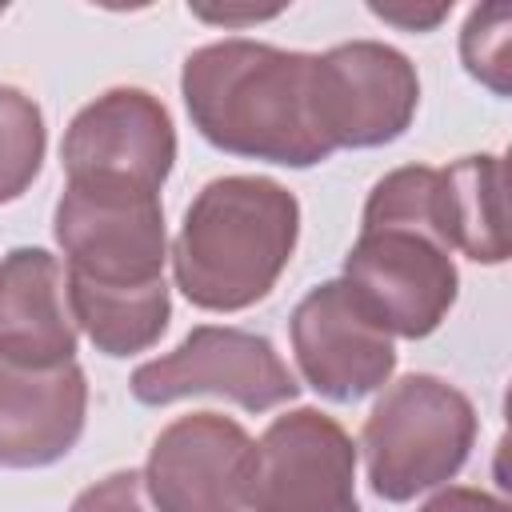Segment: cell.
<instances>
[{
    "mask_svg": "<svg viewBox=\"0 0 512 512\" xmlns=\"http://www.w3.org/2000/svg\"><path fill=\"white\" fill-rule=\"evenodd\" d=\"M180 96L192 128L220 152L280 168L332 156L312 120V52L228 36L188 52Z\"/></svg>",
    "mask_w": 512,
    "mask_h": 512,
    "instance_id": "cell-1",
    "label": "cell"
},
{
    "mask_svg": "<svg viewBox=\"0 0 512 512\" xmlns=\"http://www.w3.org/2000/svg\"><path fill=\"white\" fill-rule=\"evenodd\" d=\"M300 240V200L272 176H216L184 208L172 276L204 312L260 304Z\"/></svg>",
    "mask_w": 512,
    "mask_h": 512,
    "instance_id": "cell-2",
    "label": "cell"
},
{
    "mask_svg": "<svg viewBox=\"0 0 512 512\" xmlns=\"http://www.w3.org/2000/svg\"><path fill=\"white\" fill-rule=\"evenodd\" d=\"M64 280L100 292L164 284L168 232L156 188L116 176H68L52 212Z\"/></svg>",
    "mask_w": 512,
    "mask_h": 512,
    "instance_id": "cell-3",
    "label": "cell"
},
{
    "mask_svg": "<svg viewBox=\"0 0 512 512\" xmlns=\"http://www.w3.org/2000/svg\"><path fill=\"white\" fill-rule=\"evenodd\" d=\"M476 428V408L456 384L432 372L400 376L380 392L360 432L368 488L388 504H404L448 484L468 464Z\"/></svg>",
    "mask_w": 512,
    "mask_h": 512,
    "instance_id": "cell-4",
    "label": "cell"
},
{
    "mask_svg": "<svg viewBox=\"0 0 512 512\" xmlns=\"http://www.w3.org/2000/svg\"><path fill=\"white\" fill-rule=\"evenodd\" d=\"M420 108L416 64L384 40H348L312 52V120L340 148H384L408 132Z\"/></svg>",
    "mask_w": 512,
    "mask_h": 512,
    "instance_id": "cell-5",
    "label": "cell"
},
{
    "mask_svg": "<svg viewBox=\"0 0 512 512\" xmlns=\"http://www.w3.org/2000/svg\"><path fill=\"white\" fill-rule=\"evenodd\" d=\"M340 280L388 336L404 340L432 336L460 296L452 252L408 224L360 228L356 244L344 256Z\"/></svg>",
    "mask_w": 512,
    "mask_h": 512,
    "instance_id": "cell-6",
    "label": "cell"
},
{
    "mask_svg": "<svg viewBox=\"0 0 512 512\" xmlns=\"http://www.w3.org/2000/svg\"><path fill=\"white\" fill-rule=\"evenodd\" d=\"M128 388L148 408H164L188 396H220L244 412H268L300 396L296 376L268 336L224 324L192 328L168 356L144 360Z\"/></svg>",
    "mask_w": 512,
    "mask_h": 512,
    "instance_id": "cell-7",
    "label": "cell"
},
{
    "mask_svg": "<svg viewBox=\"0 0 512 512\" xmlns=\"http://www.w3.org/2000/svg\"><path fill=\"white\" fill-rule=\"evenodd\" d=\"M248 512H360L356 444L320 408L276 416L256 440Z\"/></svg>",
    "mask_w": 512,
    "mask_h": 512,
    "instance_id": "cell-8",
    "label": "cell"
},
{
    "mask_svg": "<svg viewBox=\"0 0 512 512\" xmlns=\"http://www.w3.org/2000/svg\"><path fill=\"white\" fill-rule=\"evenodd\" d=\"M256 440L220 412L176 416L148 448L144 492L156 512H248Z\"/></svg>",
    "mask_w": 512,
    "mask_h": 512,
    "instance_id": "cell-9",
    "label": "cell"
},
{
    "mask_svg": "<svg viewBox=\"0 0 512 512\" xmlns=\"http://www.w3.org/2000/svg\"><path fill=\"white\" fill-rule=\"evenodd\" d=\"M288 336L304 384L332 404H356L396 372L392 336L364 312L344 280L316 284L292 308Z\"/></svg>",
    "mask_w": 512,
    "mask_h": 512,
    "instance_id": "cell-10",
    "label": "cell"
},
{
    "mask_svg": "<svg viewBox=\"0 0 512 512\" xmlns=\"http://www.w3.org/2000/svg\"><path fill=\"white\" fill-rule=\"evenodd\" d=\"M60 160L68 176H116L160 192L176 164V128L148 88H108L72 116Z\"/></svg>",
    "mask_w": 512,
    "mask_h": 512,
    "instance_id": "cell-11",
    "label": "cell"
},
{
    "mask_svg": "<svg viewBox=\"0 0 512 512\" xmlns=\"http://www.w3.org/2000/svg\"><path fill=\"white\" fill-rule=\"evenodd\" d=\"M88 420V380L76 360L24 368L0 360V468H48L64 460Z\"/></svg>",
    "mask_w": 512,
    "mask_h": 512,
    "instance_id": "cell-12",
    "label": "cell"
},
{
    "mask_svg": "<svg viewBox=\"0 0 512 512\" xmlns=\"http://www.w3.org/2000/svg\"><path fill=\"white\" fill-rule=\"evenodd\" d=\"M0 360L24 368L76 360L64 264L48 248H12L0 260Z\"/></svg>",
    "mask_w": 512,
    "mask_h": 512,
    "instance_id": "cell-13",
    "label": "cell"
},
{
    "mask_svg": "<svg viewBox=\"0 0 512 512\" xmlns=\"http://www.w3.org/2000/svg\"><path fill=\"white\" fill-rule=\"evenodd\" d=\"M432 232L448 252H464L476 264H504L508 260L504 160L496 152L460 156V160L436 168Z\"/></svg>",
    "mask_w": 512,
    "mask_h": 512,
    "instance_id": "cell-14",
    "label": "cell"
},
{
    "mask_svg": "<svg viewBox=\"0 0 512 512\" xmlns=\"http://www.w3.org/2000/svg\"><path fill=\"white\" fill-rule=\"evenodd\" d=\"M68 308L76 328H84V336L96 344V352L116 360L148 352L172 320L168 284H152L140 292H100V288L68 284Z\"/></svg>",
    "mask_w": 512,
    "mask_h": 512,
    "instance_id": "cell-15",
    "label": "cell"
},
{
    "mask_svg": "<svg viewBox=\"0 0 512 512\" xmlns=\"http://www.w3.org/2000/svg\"><path fill=\"white\" fill-rule=\"evenodd\" d=\"M44 148L48 128L40 104L20 88L0 84V204H12L32 188L44 168Z\"/></svg>",
    "mask_w": 512,
    "mask_h": 512,
    "instance_id": "cell-16",
    "label": "cell"
},
{
    "mask_svg": "<svg viewBox=\"0 0 512 512\" xmlns=\"http://www.w3.org/2000/svg\"><path fill=\"white\" fill-rule=\"evenodd\" d=\"M512 8L508 4H480L468 12L460 28V60L472 80L492 88L496 96H508V52H512Z\"/></svg>",
    "mask_w": 512,
    "mask_h": 512,
    "instance_id": "cell-17",
    "label": "cell"
},
{
    "mask_svg": "<svg viewBox=\"0 0 512 512\" xmlns=\"http://www.w3.org/2000/svg\"><path fill=\"white\" fill-rule=\"evenodd\" d=\"M68 512H148L144 508V480L132 468L108 472L104 480L88 484Z\"/></svg>",
    "mask_w": 512,
    "mask_h": 512,
    "instance_id": "cell-18",
    "label": "cell"
},
{
    "mask_svg": "<svg viewBox=\"0 0 512 512\" xmlns=\"http://www.w3.org/2000/svg\"><path fill=\"white\" fill-rule=\"evenodd\" d=\"M420 512H508V504L484 488H468V484H448L440 488L432 500L420 504Z\"/></svg>",
    "mask_w": 512,
    "mask_h": 512,
    "instance_id": "cell-19",
    "label": "cell"
},
{
    "mask_svg": "<svg viewBox=\"0 0 512 512\" xmlns=\"http://www.w3.org/2000/svg\"><path fill=\"white\" fill-rule=\"evenodd\" d=\"M368 12L372 16H380L384 24H396V28H408V32H432L440 20H448V12H452V0L448 4H368Z\"/></svg>",
    "mask_w": 512,
    "mask_h": 512,
    "instance_id": "cell-20",
    "label": "cell"
},
{
    "mask_svg": "<svg viewBox=\"0 0 512 512\" xmlns=\"http://www.w3.org/2000/svg\"><path fill=\"white\" fill-rule=\"evenodd\" d=\"M192 16H200V20H208V24H224V28H232V24H256V20H272V16H280L284 8H188Z\"/></svg>",
    "mask_w": 512,
    "mask_h": 512,
    "instance_id": "cell-21",
    "label": "cell"
}]
</instances>
